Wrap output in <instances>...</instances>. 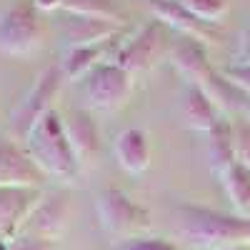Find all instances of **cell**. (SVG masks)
<instances>
[{
    "instance_id": "1",
    "label": "cell",
    "mask_w": 250,
    "mask_h": 250,
    "mask_svg": "<svg viewBox=\"0 0 250 250\" xmlns=\"http://www.w3.org/2000/svg\"><path fill=\"white\" fill-rule=\"evenodd\" d=\"M178 220L180 235L198 250H228L250 245V218L185 203L178 208Z\"/></svg>"
},
{
    "instance_id": "2",
    "label": "cell",
    "mask_w": 250,
    "mask_h": 250,
    "mask_svg": "<svg viewBox=\"0 0 250 250\" xmlns=\"http://www.w3.org/2000/svg\"><path fill=\"white\" fill-rule=\"evenodd\" d=\"M25 150L33 158V163L45 173V178L73 180L78 175V160L68 143L62 118L55 108L48 110L28 133Z\"/></svg>"
},
{
    "instance_id": "3",
    "label": "cell",
    "mask_w": 250,
    "mask_h": 250,
    "mask_svg": "<svg viewBox=\"0 0 250 250\" xmlns=\"http://www.w3.org/2000/svg\"><path fill=\"white\" fill-rule=\"evenodd\" d=\"M43 45V25L30 0L10 3L0 13V53L10 58L33 55Z\"/></svg>"
},
{
    "instance_id": "4",
    "label": "cell",
    "mask_w": 250,
    "mask_h": 250,
    "mask_svg": "<svg viewBox=\"0 0 250 250\" xmlns=\"http://www.w3.org/2000/svg\"><path fill=\"white\" fill-rule=\"evenodd\" d=\"M95 213L98 223L108 235L115 238H135L138 233H145L150 228V213L140 203H135L130 195L115 188H105L95 198Z\"/></svg>"
},
{
    "instance_id": "5",
    "label": "cell",
    "mask_w": 250,
    "mask_h": 250,
    "mask_svg": "<svg viewBox=\"0 0 250 250\" xmlns=\"http://www.w3.org/2000/svg\"><path fill=\"white\" fill-rule=\"evenodd\" d=\"M62 85V73L60 68H45L35 80V85L25 93V98L20 100V105L10 113L8 120V130L13 138L25 140L28 133L35 128V123L43 118L48 110H53V100L58 98Z\"/></svg>"
},
{
    "instance_id": "6",
    "label": "cell",
    "mask_w": 250,
    "mask_h": 250,
    "mask_svg": "<svg viewBox=\"0 0 250 250\" xmlns=\"http://www.w3.org/2000/svg\"><path fill=\"white\" fill-rule=\"evenodd\" d=\"M133 80L130 73L115 62H100L83 78V100L88 110H115L130 98Z\"/></svg>"
},
{
    "instance_id": "7",
    "label": "cell",
    "mask_w": 250,
    "mask_h": 250,
    "mask_svg": "<svg viewBox=\"0 0 250 250\" xmlns=\"http://www.w3.org/2000/svg\"><path fill=\"white\" fill-rule=\"evenodd\" d=\"M163 45H165V25L153 18L145 25H140L138 33L118 48L115 65L130 75L140 73V70H148L155 62V58L160 55Z\"/></svg>"
},
{
    "instance_id": "8",
    "label": "cell",
    "mask_w": 250,
    "mask_h": 250,
    "mask_svg": "<svg viewBox=\"0 0 250 250\" xmlns=\"http://www.w3.org/2000/svg\"><path fill=\"white\" fill-rule=\"evenodd\" d=\"M73 213V203L65 190H55L50 195H43L40 203L33 208V213L23 223V235H35L45 240H58L68 228Z\"/></svg>"
},
{
    "instance_id": "9",
    "label": "cell",
    "mask_w": 250,
    "mask_h": 250,
    "mask_svg": "<svg viewBox=\"0 0 250 250\" xmlns=\"http://www.w3.org/2000/svg\"><path fill=\"white\" fill-rule=\"evenodd\" d=\"M45 173L18 143L0 138V188H38Z\"/></svg>"
},
{
    "instance_id": "10",
    "label": "cell",
    "mask_w": 250,
    "mask_h": 250,
    "mask_svg": "<svg viewBox=\"0 0 250 250\" xmlns=\"http://www.w3.org/2000/svg\"><path fill=\"white\" fill-rule=\"evenodd\" d=\"M148 8L155 20H160L165 28L180 33L183 38H193L198 43H213L215 40V35L205 28L208 23L198 20L180 0H148Z\"/></svg>"
},
{
    "instance_id": "11",
    "label": "cell",
    "mask_w": 250,
    "mask_h": 250,
    "mask_svg": "<svg viewBox=\"0 0 250 250\" xmlns=\"http://www.w3.org/2000/svg\"><path fill=\"white\" fill-rule=\"evenodd\" d=\"M40 198L43 193L38 188H0V235L13 238V233L23 228Z\"/></svg>"
},
{
    "instance_id": "12",
    "label": "cell",
    "mask_w": 250,
    "mask_h": 250,
    "mask_svg": "<svg viewBox=\"0 0 250 250\" xmlns=\"http://www.w3.org/2000/svg\"><path fill=\"white\" fill-rule=\"evenodd\" d=\"M120 33V23L100 18H85V15H68L62 23V40L68 48L78 45H103Z\"/></svg>"
},
{
    "instance_id": "13",
    "label": "cell",
    "mask_w": 250,
    "mask_h": 250,
    "mask_svg": "<svg viewBox=\"0 0 250 250\" xmlns=\"http://www.w3.org/2000/svg\"><path fill=\"white\" fill-rule=\"evenodd\" d=\"M62 125H65V135H68V143L73 148L78 165L93 160V155L100 148V135H98V125L90 110H73L62 120Z\"/></svg>"
},
{
    "instance_id": "14",
    "label": "cell",
    "mask_w": 250,
    "mask_h": 250,
    "mask_svg": "<svg viewBox=\"0 0 250 250\" xmlns=\"http://www.w3.org/2000/svg\"><path fill=\"white\" fill-rule=\"evenodd\" d=\"M113 153H115L118 165L130 175H140L150 168V143H148V135L140 128L123 130L115 138Z\"/></svg>"
},
{
    "instance_id": "15",
    "label": "cell",
    "mask_w": 250,
    "mask_h": 250,
    "mask_svg": "<svg viewBox=\"0 0 250 250\" xmlns=\"http://www.w3.org/2000/svg\"><path fill=\"white\" fill-rule=\"evenodd\" d=\"M170 58H173V65L178 68V73L188 80V85H203L213 73V65L208 60L203 43H198L193 38H180Z\"/></svg>"
},
{
    "instance_id": "16",
    "label": "cell",
    "mask_w": 250,
    "mask_h": 250,
    "mask_svg": "<svg viewBox=\"0 0 250 250\" xmlns=\"http://www.w3.org/2000/svg\"><path fill=\"white\" fill-rule=\"evenodd\" d=\"M183 120L190 130L198 133H210L213 125L218 123V108L213 105V100L205 95L200 85H188L183 95V105H180Z\"/></svg>"
},
{
    "instance_id": "17",
    "label": "cell",
    "mask_w": 250,
    "mask_h": 250,
    "mask_svg": "<svg viewBox=\"0 0 250 250\" xmlns=\"http://www.w3.org/2000/svg\"><path fill=\"white\" fill-rule=\"evenodd\" d=\"M208 160L215 175H223L230 165L238 163L233 145V123H228L225 118H218L213 130L208 133Z\"/></svg>"
},
{
    "instance_id": "18",
    "label": "cell",
    "mask_w": 250,
    "mask_h": 250,
    "mask_svg": "<svg viewBox=\"0 0 250 250\" xmlns=\"http://www.w3.org/2000/svg\"><path fill=\"white\" fill-rule=\"evenodd\" d=\"M220 183L225 188L228 200H230L233 213L240 218H250V168H245L243 163H235L220 175Z\"/></svg>"
},
{
    "instance_id": "19",
    "label": "cell",
    "mask_w": 250,
    "mask_h": 250,
    "mask_svg": "<svg viewBox=\"0 0 250 250\" xmlns=\"http://www.w3.org/2000/svg\"><path fill=\"white\" fill-rule=\"evenodd\" d=\"M108 43L103 45H78V48H68L62 53L60 60V73L62 80H83L95 65H100V58L105 53Z\"/></svg>"
},
{
    "instance_id": "20",
    "label": "cell",
    "mask_w": 250,
    "mask_h": 250,
    "mask_svg": "<svg viewBox=\"0 0 250 250\" xmlns=\"http://www.w3.org/2000/svg\"><path fill=\"white\" fill-rule=\"evenodd\" d=\"M200 88L205 90L208 98L213 100V105H215V108L228 110V113H233V110H245L248 100H250V95H245L243 90H238L233 83H230V80H225L218 70H213L210 78H208Z\"/></svg>"
},
{
    "instance_id": "21",
    "label": "cell",
    "mask_w": 250,
    "mask_h": 250,
    "mask_svg": "<svg viewBox=\"0 0 250 250\" xmlns=\"http://www.w3.org/2000/svg\"><path fill=\"white\" fill-rule=\"evenodd\" d=\"M60 8L68 15H85V18H100L113 20V23H125V15L115 8L113 0H62Z\"/></svg>"
},
{
    "instance_id": "22",
    "label": "cell",
    "mask_w": 250,
    "mask_h": 250,
    "mask_svg": "<svg viewBox=\"0 0 250 250\" xmlns=\"http://www.w3.org/2000/svg\"><path fill=\"white\" fill-rule=\"evenodd\" d=\"M180 3L203 23H215L228 10V0H180Z\"/></svg>"
},
{
    "instance_id": "23",
    "label": "cell",
    "mask_w": 250,
    "mask_h": 250,
    "mask_svg": "<svg viewBox=\"0 0 250 250\" xmlns=\"http://www.w3.org/2000/svg\"><path fill=\"white\" fill-rule=\"evenodd\" d=\"M233 145H235V158L250 168V123L248 120H235L233 123Z\"/></svg>"
},
{
    "instance_id": "24",
    "label": "cell",
    "mask_w": 250,
    "mask_h": 250,
    "mask_svg": "<svg viewBox=\"0 0 250 250\" xmlns=\"http://www.w3.org/2000/svg\"><path fill=\"white\" fill-rule=\"evenodd\" d=\"M115 250H178V245L168 238H130L123 240Z\"/></svg>"
},
{
    "instance_id": "25",
    "label": "cell",
    "mask_w": 250,
    "mask_h": 250,
    "mask_svg": "<svg viewBox=\"0 0 250 250\" xmlns=\"http://www.w3.org/2000/svg\"><path fill=\"white\" fill-rule=\"evenodd\" d=\"M220 75L225 80H230L238 90H243L245 95H250V65H230V68H223Z\"/></svg>"
},
{
    "instance_id": "26",
    "label": "cell",
    "mask_w": 250,
    "mask_h": 250,
    "mask_svg": "<svg viewBox=\"0 0 250 250\" xmlns=\"http://www.w3.org/2000/svg\"><path fill=\"white\" fill-rule=\"evenodd\" d=\"M8 250H55V243L35 235H18L8 240Z\"/></svg>"
},
{
    "instance_id": "27",
    "label": "cell",
    "mask_w": 250,
    "mask_h": 250,
    "mask_svg": "<svg viewBox=\"0 0 250 250\" xmlns=\"http://www.w3.org/2000/svg\"><path fill=\"white\" fill-rule=\"evenodd\" d=\"M235 65H250V23L240 33V43H238V60Z\"/></svg>"
},
{
    "instance_id": "28",
    "label": "cell",
    "mask_w": 250,
    "mask_h": 250,
    "mask_svg": "<svg viewBox=\"0 0 250 250\" xmlns=\"http://www.w3.org/2000/svg\"><path fill=\"white\" fill-rule=\"evenodd\" d=\"M60 3L62 0H33L35 10H55V8H60Z\"/></svg>"
},
{
    "instance_id": "29",
    "label": "cell",
    "mask_w": 250,
    "mask_h": 250,
    "mask_svg": "<svg viewBox=\"0 0 250 250\" xmlns=\"http://www.w3.org/2000/svg\"><path fill=\"white\" fill-rule=\"evenodd\" d=\"M243 113H245V120L250 123V100H248V105H245V110H243Z\"/></svg>"
},
{
    "instance_id": "30",
    "label": "cell",
    "mask_w": 250,
    "mask_h": 250,
    "mask_svg": "<svg viewBox=\"0 0 250 250\" xmlns=\"http://www.w3.org/2000/svg\"><path fill=\"white\" fill-rule=\"evenodd\" d=\"M228 250H250V248H228Z\"/></svg>"
}]
</instances>
